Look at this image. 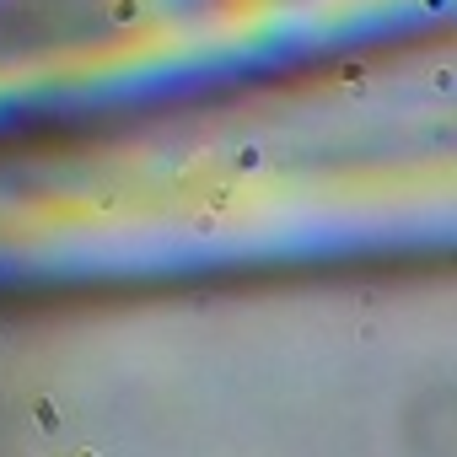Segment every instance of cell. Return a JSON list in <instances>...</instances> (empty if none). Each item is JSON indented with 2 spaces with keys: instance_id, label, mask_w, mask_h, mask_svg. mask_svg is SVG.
<instances>
[{
  "instance_id": "cell-1",
  "label": "cell",
  "mask_w": 457,
  "mask_h": 457,
  "mask_svg": "<svg viewBox=\"0 0 457 457\" xmlns=\"http://www.w3.org/2000/svg\"><path fill=\"white\" fill-rule=\"evenodd\" d=\"M33 425L43 436H54L60 431V404H54V398H33Z\"/></svg>"
},
{
  "instance_id": "cell-2",
  "label": "cell",
  "mask_w": 457,
  "mask_h": 457,
  "mask_svg": "<svg viewBox=\"0 0 457 457\" xmlns=\"http://www.w3.org/2000/svg\"><path fill=\"white\" fill-rule=\"evenodd\" d=\"M237 167L242 172H258V167H264V151H258V145H242V151H237Z\"/></svg>"
},
{
  "instance_id": "cell-3",
  "label": "cell",
  "mask_w": 457,
  "mask_h": 457,
  "mask_svg": "<svg viewBox=\"0 0 457 457\" xmlns=\"http://www.w3.org/2000/svg\"><path fill=\"white\" fill-rule=\"evenodd\" d=\"M81 457H97V452H81Z\"/></svg>"
},
{
  "instance_id": "cell-4",
  "label": "cell",
  "mask_w": 457,
  "mask_h": 457,
  "mask_svg": "<svg viewBox=\"0 0 457 457\" xmlns=\"http://www.w3.org/2000/svg\"><path fill=\"white\" fill-rule=\"evenodd\" d=\"M0 345H6V339H0Z\"/></svg>"
}]
</instances>
